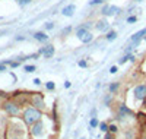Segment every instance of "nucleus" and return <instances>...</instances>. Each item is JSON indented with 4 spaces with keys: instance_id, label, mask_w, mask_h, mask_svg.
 Masks as SVG:
<instances>
[{
    "instance_id": "obj_1",
    "label": "nucleus",
    "mask_w": 146,
    "mask_h": 139,
    "mask_svg": "<svg viewBox=\"0 0 146 139\" xmlns=\"http://www.w3.org/2000/svg\"><path fill=\"white\" fill-rule=\"evenodd\" d=\"M41 119H42L41 110L35 108V107H28V108L23 110V113H22V120H23V123H25L27 126H29V128L34 123L40 122Z\"/></svg>"
},
{
    "instance_id": "obj_2",
    "label": "nucleus",
    "mask_w": 146,
    "mask_h": 139,
    "mask_svg": "<svg viewBox=\"0 0 146 139\" xmlns=\"http://www.w3.org/2000/svg\"><path fill=\"white\" fill-rule=\"evenodd\" d=\"M29 101L32 107L38 108V110H45V103H44V97L41 92H32L29 95Z\"/></svg>"
},
{
    "instance_id": "obj_3",
    "label": "nucleus",
    "mask_w": 146,
    "mask_h": 139,
    "mask_svg": "<svg viewBox=\"0 0 146 139\" xmlns=\"http://www.w3.org/2000/svg\"><path fill=\"white\" fill-rule=\"evenodd\" d=\"M3 108H5V111L7 113L9 116H12V117H16L18 114H19V106L16 104V103H13V101H5L3 103Z\"/></svg>"
},
{
    "instance_id": "obj_4",
    "label": "nucleus",
    "mask_w": 146,
    "mask_h": 139,
    "mask_svg": "<svg viewBox=\"0 0 146 139\" xmlns=\"http://www.w3.org/2000/svg\"><path fill=\"white\" fill-rule=\"evenodd\" d=\"M29 132H31V135H32L34 138H41V136L44 135V132H45V126H44V123H42V119H41L40 122L34 123V124L31 126Z\"/></svg>"
},
{
    "instance_id": "obj_5",
    "label": "nucleus",
    "mask_w": 146,
    "mask_h": 139,
    "mask_svg": "<svg viewBox=\"0 0 146 139\" xmlns=\"http://www.w3.org/2000/svg\"><path fill=\"white\" fill-rule=\"evenodd\" d=\"M120 12H121V9L118 6H114V5H104L101 9V13L104 16H115Z\"/></svg>"
},
{
    "instance_id": "obj_6",
    "label": "nucleus",
    "mask_w": 146,
    "mask_h": 139,
    "mask_svg": "<svg viewBox=\"0 0 146 139\" xmlns=\"http://www.w3.org/2000/svg\"><path fill=\"white\" fill-rule=\"evenodd\" d=\"M133 97L137 101H143L146 98V84H140L137 86H135L133 90Z\"/></svg>"
},
{
    "instance_id": "obj_7",
    "label": "nucleus",
    "mask_w": 146,
    "mask_h": 139,
    "mask_svg": "<svg viewBox=\"0 0 146 139\" xmlns=\"http://www.w3.org/2000/svg\"><path fill=\"white\" fill-rule=\"evenodd\" d=\"M91 27H92V22H86V23H83V25H80V27H78L76 28V37L79 40H82L85 35H86L88 32H89V29H91Z\"/></svg>"
},
{
    "instance_id": "obj_8",
    "label": "nucleus",
    "mask_w": 146,
    "mask_h": 139,
    "mask_svg": "<svg viewBox=\"0 0 146 139\" xmlns=\"http://www.w3.org/2000/svg\"><path fill=\"white\" fill-rule=\"evenodd\" d=\"M130 116H131V110H130L127 106L121 104V106L118 107V111H117V119L123 122L124 119H127V117H130Z\"/></svg>"
},
{
    "instance_id": "obj_9",
    "label": "nucleus",
    "mask_w": 146,
    "mask_h": 139,
    "mask_svg": "<svg viewBox=\"0 0 146 139\" xmlns=\"http://www.w3.org/2000/svg\"><path fill=\"white\" fill-rule=\"evenodd\" d=\"M95 28L98 29L100 32H108V31H110V22H108L105 18L98 19V21L95 22Z\"/></svg>"
},
{
    "instance_id": "obj_10",
    "label": "nucleus",
    "mask_w": 146,
    "mask_h": 139,
    "mask_svg": "<svg viewBox=\"0 0 146 139\" xmlns=\"http://www.w3.org/2000/svg\"><path fill=\"white\" fill-rule=\"evenodd\" d=\"M38 54H40V56H44L45 59L53 57V54H54V45L48 44V45H45V47L40 48V50H38Z\"/></svg>"
},
{
    "instance_id": "obj_11",
    "label": "nucleus",
    "mask_w": 146,
    "mask_h": 139,
    "mask_svg": "<svg viewBox=\"0 0 146 139\" xmlns=\"http://www.w3.org/2000/svg\"><path fill=\"white\" fill-rule=\"evenodd\" d=\"M145 35H146V28H143V29L137 31L136 34H133V35H131V38H130V41H131L133 44L139 45V43H140V41L145 38Z\"/></svg>"
},
{
    "instance_id": "obj_12",
    "label": "nucleus",
    "mask_w": 146,
    "mask_h": 139,
    "mask_svg": "<svg viewBox=\"0 0 146 139\" xmlns=\"http://www.w3.org/2000/svg\"><path fill=\"white\" fill-rule=\"evenodd\" d=\"M34 38H35L36 41H40V43H47L48 40H50V35H47V34L42 32V31H36V32L34 34Z\"/></svg>"
},
{
    "instance_id": "obj_13",
    "label": "nucleus",
    "mask_w": 146,
    "mask_h": 139,
    "mask_svg": "<svg viewBox=\"0 0 146 139\" xmlns=\"http://www.w3.org/2000/svg\"><path fill=\"white\" fill-rule=\"evenodd\" d=\"M75 10H76V6H75V5H67V6H64V7L62 9V13H63L64 16L70 18V16H73Z\"/></svg>"
},
{
    "instance_id": "obj_14",
    "label": "nucleus",
    "mask_w": 146,
    "mask_h": 139,
    "mask_svg": "<svg viewBox=\"0 0 146 139\" xmlns=\"http://www.w3.org/2000/svg\"><path fill=\"white\" fill-rule=\"evenodd\" d=\"M107 41H110V43H113V41H115L117 40V32L114 31V29H111V31H108L107 32Z\"/></svg>"
},
{
    "instance_id": "obj_15",
    "label": "nucleus",
    "mask_w": 146,
    "mask_h": 139,
    "mask_svg": "<svg viewBox=\"0 0 146 139\" xmlns=\"http://www.w3.org/2000/svg\"><path fill=\"white\" fill-rule=\"evenodd\" d=\"M92 40H94V35H92V32L89 31V32H88L86 35H85L80 41H82L83 44H89V43H92Z\"/></svg>"
},
{
    "instance_id": "obj_16",
    "label": "nucleus",
    "mask_w": 146,
    "mask_h": 139,
    "mask_svg": "<svg viewBox=\"0 0 146 139\" xmlns=\"http://www.w3.org/2000/svg\"><path fill=\"white\" fill-rule=\"evenodd\" d=\"M89 126H91V129H95V128H98V126H100V120L96 119V117H91Z\"/></svg>"
},
{
    "instance_id": "obj_17",
    "label": "nucleus",
    "mask_w": 146,
    "mask_h": 139,
    "mask_svg": "<svg viewBox=\"0 0 146 139\" xmlns=\"http://www.w3.org/2000/svg\"><path fill=\"white\" fill-rule=\"evenodd\" d=\"M118 86H120V84H118V82H114V84L110 85V94H115V92H117V90H118Z\"/></svg>"
},
{
    "instance_id": "obj_18",
    "label": "nucleus",
    "mask_w": 146,
    "mask_h": 139,
    "mask_svg": "<svg viewBox=\"0 0 146 139\" xmlns=\"http://www.w3.org/2000/svg\"><path fill=\"white\" fill-rule=\"evenodd\" d=\"M131 56H133V54H124L123 57H121V59L118 60V65H124L126 61H129V60L131 59Z\"/></svg>"
},
{
    "instance_id": "obj_19",
    "label": "nucleus",
    "mask_w": 146,
    "mask_h": 139,
    "mask_svg": "<svg viewBox=\"0 0 146 139\" xmlns=\"http://www.w3.org/2000/svg\"><path fill=\"white\" fill-rule=\"evenodd\" d=\"M98 128H100L101 132H108V128H110V126H108L105 122H100V126H98Z\"/></svg>"
},
{
    "instance_id": "obj_20",
    "label": "nucleus",
    "mask_w": 146,
    "mask_h": 139,
    "mask_svg": "<svg viewBox=\"0 0 146 139\" xmlns=\"http://www.w3.org/2000/svg\"><path fill=\"white\" fill-rule=\"evenodd\" d=\"M108 132L114 135V133H117V132H118V128H117L115 124H110V128H108Z\"/></svg>"
},
{
    "instance_id": "obj_21",
    "label": "nucleus",
    "mask_w": 146,
    "mask_h": 139,
    "mask_svg": "<svg viewBox=\"0 0 146 139\" xmlns=\"http://www.w3.org/2000/svg\"><path fill=\"white\" fill-rule=\"evenodd\" d=\"M45 88H47V90H48V91H53V90H54V88H56V84L50 81V82H47V84H45Z\"/></svg>"
},
{
    "instance_id": "obj_22",
    "label": "nucleus",
    "mask_w": 146,
    "mask_h": 139,
    "mask_svg": "<svg viewBox=\"0 0 146 139\" xmlns=\"http://www.w3.org/2000/svg\"><path fill=\"white\" fill-rule=\"evenodd\" d=\"M135 22H137V16L131 15V16H129V18H127V23H135Z\"/></svg>"
},
{
    "instance_id": "obj_23",
    "label": "nucleus",
    "mask_w": 146,
    "mask_h": 139,
    "mask_svg": "<svg viewBox=\"0 0 146 139\" xmlns=\"http://www.w3.org/2000/svg\"><path fill=\"white\" fill-rule=\"evenodd\" d=\"M32 2V0H18V5L19 6H27V5H29Z\"/></svg>"
},
{
    "instance_id": "obj_24",
    "label": "nucleus",
    "mask_w": 146,
    "mask_h": 139,
    "mask_svg": "<svg viewBox=\"0 0 146 139\" xmlns=\"http://www.w3.org/2000/svg\"><path fill=\"white\" fill-rule=\"evenodd\" d=\"M78 66H79V67H83V69H85V67H88V61H86V60H79Z\"/></svg>"
},
{
    "instance_id": "obj_25",
    "label": "nucleus",
    "mask_w": 146,
    "mask_h": 139,
    "mask_svg": "<svg viewBox=\"0 0 146 139\" xmlns=\"http://www.w3.org/2000/svg\"><path fill=\"white\" fill-rule=\"evenodd\" d=\"M36 67L34 66V65H28V66H25V72H28V73H31V72H34Z\"/></svg>"
},
{
    "instance_id": "obj_26",
    "label": "nucleus",
    "mask_w": 146,
    "mask_h": 139,
    "mask_svg": "<svg viewBox=\"0 0 146 139\" xmlns=\"http://www.w3.org/2000/svg\"><path fill=\"white\" fill-rule=\"evenodd\" d=\"M104 0H91L89 2V6H96V5H101Z\"/></svg>"
},
{
    "instance_id": "obj_27",
    "label": "nucleus",
    "mask_w": 146,
    "mask_h": 139,
    "mask_svg": "<svg viewBox=\"0 0 146 139\" xmlns=\"http://www.w3.org/2000/svg\"><path fill=\"white\" fill-rule=\"evenodd\" d=\"M44 27H45V29L50 31V29H53V28H54V23H53V22H47V23L44 25Z\"/></svg>"
},
{
    "instance_id": "obj_28",
    "label": "nucleus",
    "mask_w": 146,
    "mask_h": 139,
    "mask_svg": "<svg viewBox=\"0 0 146 139\" xmlns=\"http://www.w3.org/2000/svg\"><path fill=\"white\" fill-rule=\"evenodd\" d=\"M111 95H113V94H110V95L105 98V106H110V101L113 100V97H111Z\"/></svg>"
},
{
    "instance_id": "obj_29",
    "label": "nucleus",
    "mask_w": 146,
    "mask_h": 139,
    "mask_svg": "<svg viewBox=\"0 0 146 139\" xmlns=\"http://www.w3.org/2000/svg\"><path fill=\"white\" fill-rule=\"evenodd\" d=\"M104 139H114V135H113V133H110V132H108V133L105 135V138H104Z\"/></svg>"
},
{
    "instance_id": "obj_30",
    "label": "nucleus",
    "mask_w": 146,
    "mask_h": 139,
    "mask_svg": "<svg viewBox=\"0 0 146 139\" xmlns=\"http://www.w3.org/2000/svg\"><path fill=\"white\" fill-rule=\"evenodd\" d=\"M117 72V66H111L110 67V73H115Z\"/></svg>"
},
{
    "instance_id": "obj_31",
    "label": "nucleus",
    "mask_w": 146,
    "mask_h": 139,
    "mask_svg": "<svg viewBox=\"0 0 146 139\" xmlns=\"http://www.w3.org/2000/svg\"><path fill=\"white\" fill-rule=\"evenodd\" d=\"M34 84H35V85H41V79L35 78V79H34Z\"/></svg>"
},
{
    "instance_id": "obj_32",
    "label": "nucleus",
    "mask_w": 146,
    "mask_h": 139,
    "mask_svg": "<svg viewBox=\"0 0 146 139\" xmlns=\"http://www.w3.org/2000/svg\"><path fill=\"white\" fill-rule=\"evenodd\" d=\"M5 70H6V65L2 63V65H0V72H5Z\"/></svg>"
},
{
    "instance_id": "obj_33",
    "label": "nucleus",
    "mask_w": 146,
    "mask_h": 139,
    "mask_svg": "<svg viewBox=\"0 0 146 139\" xmlns=\"http://www.w3.org/2000/svg\"><path fill=\"white\" fill-rule=\"evenodd\" d=\"M70 85H72V84H70L69 81H66V82H64V88H70Z\"/></svg>"
},
{
    "instance_id": "obj_34",
    "label": "nucleus",
    "mask_w": 146,
    "mask_h": 139,
    "mask_svg": "<svg viewBox=\"0 0 146 139\" xmlns=\"http://www.w3.org/2000/svg\"><path fill=\"white\" fill-rule=\"evenodd\" d=\"M25 40V37H16V41H23Z\"/></svg>"
},
{
    "instance_id": "obj_35",
    "label": "nucleus",
    "mask_w": 146,
    "mask_h": 139,
    "mask_svg": "<svg viewBox=\"0 0 146 139\" xmlns=\"http://www.w3.org/2000/svg\"><path fill=\"white\" fill-rule=\"evenodd\" d=\"M2 103H3V97L0 95V106H2Z\"/></svg>"
},
{
    "instance_id": "obj_36",
    "label": "nucleus",
    "mask_w": 146,
    "mask_h": 139,
    "mask_svg": "<svg viewBox=\"0 0 146 139\" xmlns=\"http://www.w3.org/2000/svg\"><path fill=\"white\" fill-rule=\"evenodd\" d=\"M136 2H142V0H136Z\"/></svg>"
},
{
    "instance_id": "obj_37",
    "label": "nucleus",
    "mask_w": 146,
    "mask_h": 139,
    "mask_svg": "<svg viewBox=\"0 0 146 139\" xmlns=\"http://www.w3.org/2000/svg\"><path fill=\"white\" fill-rule=\"evenodd\" d=\"M82 139H85V138H82Z\"/></svg>"
}]
</instances>
